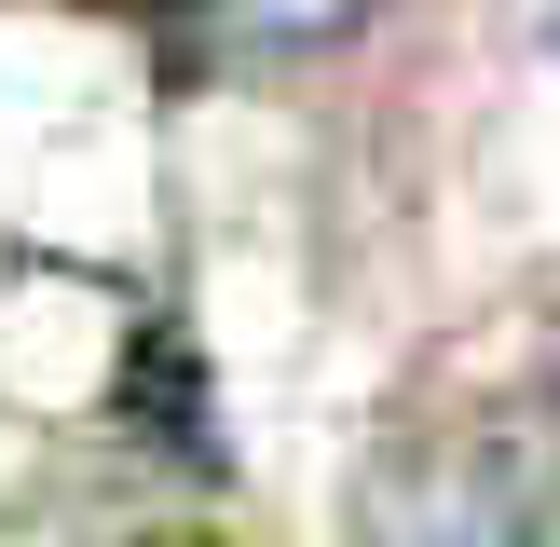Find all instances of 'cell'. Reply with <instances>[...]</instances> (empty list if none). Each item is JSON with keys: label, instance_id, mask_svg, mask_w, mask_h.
Instances as JSON below:
<instances>
[{"label": "cell", "instance_id": "1", "mask_svg": "<svg viewBox=\"0 0 560 547\" xmlns=\"http://www.w3.org/2000/svg\"><path fill=\"white\" fill-rule=\"evenodd\" d=\"M164 14H178V42L206 69H301V55L355 42L370 0H164Z\"/></svg>", "mask_w": 560, "mask_h": 547}, {"label": "cell", "instance_id": "2", "mask_svg": "<svg viewBox=\"0 0 560 547\" xmlns=\"http://www.w3.org/2000/svg\"><path fill=\"white\" fill-rule=\"evenodd\" d=\"M124 424L151 438V452H178V465L219 479V410H206V356H191V328H137V356H124Z\"/></svg>", "mask_w": 560, "mask_h": 547}, {"label": "cell", "instance_id": "3", "mask_svg": "<svg viewBox=\"0 0 560 547\" xmlns=\"http://www.w3.org/2000/svg\"><path fill=\"white\" fill-rule=\"evenodd\" d=\"M151 547H178V534H151Z\"/></svg>", "mask_w": 560, "mask_h": 547}]
</instances>
